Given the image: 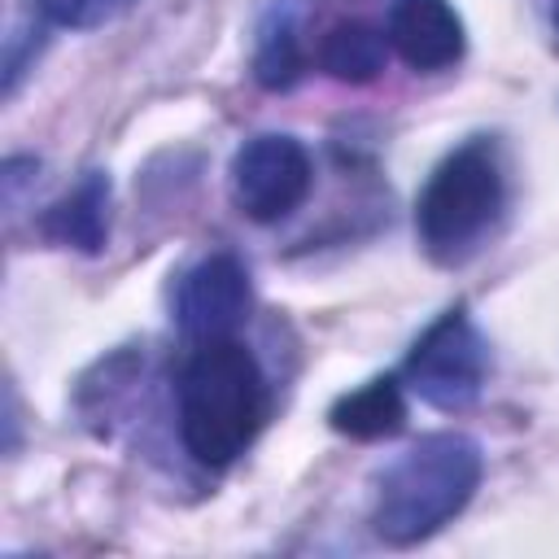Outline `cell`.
Here are the masks:
<instances>
[{
	"label": "cell",
	"mask_w": 559,
	"mask_h": 559,
	"mask_svg": "<svg viewBox=\"0 0 559 559\" xmlns=\"http://www.w3.org/2000/svg\"><path fill=\"white\" fill-rule=\"evenodd\" d=\"M266 419V380L258 358L231 341H201L179 371V437L205 467H227L249 450Z\"/></svg>",
	"instance_id": "1"
},
{
	"label": "cell",
	"mask_w": 559,
	"mask_h": 559,
	"mask_svg": "<svg viewBox=\"0 0 559 559\" xmlns=\"http://www.w3.org/2000/svg\"><path fill=\"white\" fill-rule=\"evenodd\" d=\"M480 485V445L459 432L419 437L380 480L376 533L389 546H415L450 524Z\"/></svg>",
	"instance_id": "2"
},
{
	"label": "cell",
	"mask_w": 559,
	"mask_h": 559,
	"mask_svg": "<svg viewBox=\"0 0 559 559\" xmlns=\"http://www.w3.org/2000/svg\"><path fill=\"white\" fill-rule=\"evenodd\" d=\"M502 210V162L489 140L454 148L419 192L415 227L432 258H463Z\"/></svg>",
	"instance_id": "3"
},
{
	"label": "cell",
	"mask_w": 559,
	"mask_h": 559,
	"mask_svg": "<svg viewBox=\"0 0 559 559\" xmlns=\"http://www.w3.org/2000/svg\"><path fill=\"white\" fill-rule=\"evenodd\" d=\"M489 371V345L467 310H445L411 349L406 380L437 411H463L480 397Z\"/></svg>",
	"instance_id": "4"
},
{
	"label": "cell",
	"mask_w": 559,
	"mask_h": 559,
	"mask_svg": "<svg viewBox=\"0 0 559 559\" xmlns=\"http://www.w3.org/2000/svg\"><path fill=\"white\" fill-rule=\"evenodd\" d=\"M310 192V153L293 135H253L231 157V201L253 223L288 218Z\"/></svg>",
	"instance_id": "5"
},
{
	"label": "cell",
	"mask_w": 559,
	"mask_h": 559,
	"mask_svg": "<svg viewBox=\"0 0 559 559\" xmlns=\"http://www.w3.org/2000/svg\"><path fill=\"white\" fill-rule=\"evenodd\" d=\"M245 310H249V275L231 253H210L179 284L175 319H179V332L192 336L197 345L231 336Z\"/></svg>",
	"instance_id": "6"
},
{
	"label": "cell",
	"mask_w": 559,
	"mask_h": 559,
	"mask_svg": "<svg viewBox=\"0 0 559 559\" xmlns=\"http://www.w3.org/2000/svg\"><path fill=\"white\" fill-rule=\"evenodd\" d=\"M389 44L411 70H445L463 57V22L450 0H393Z\"/></svg>",
	"instance_id": "7"
},
{
	"label": "cell",
	"mask_w": 559,
	"mask_h": 559,
	"mask_svg": "<svg viewBox=\"0 0 559 559\" xmlns=\"http://www.w3.org/2000/svg\"><path fill=\"white\" fill-rule=\"evenodd\" d=\"M44 236L83 253L105 249L109 236V175L87 170L48 214H44Z\"/></svg>",
	"instance_id": "8"
},
{
	"label": "cell",
	"mask_w": 559,
	"mask_h": 559,
	"mask_svg": "<svg viewBox=\"0 0 559 559\" xmlns=\"http://www.w3.org/2000/svg\"><path fill=\"white\" fill-rule=\"evenodd\" d=\"M328 424L354 441H380V437H393L402 424H406V397H402V384L393 376H380V380H367L362 389L345 393L332 402L328 411Z\"/></svg>",
	"instance_id": "9"
},
{
	"label": "cell",
	"mask_w": 559,
	"mask_h": 559,
	"mask_svg": "<svg viewBox=\"0 0 559 559\" xmlns=\"http://www.w3.org/2000/svg\"><path fill=\"white\" fill-rule=\"evenodd\" d=\"M389 61V35L376 31L371 22H336L323 31L319 39V66L323 74L341 79V83H371Z\"/></svg>",
	"instance_id": "10"
},
{
	"label": "cell",
	"mask_w": 559,
	"mask_h": 559,
	"mask_svg": "<svg viewBox=\"0 0 559 559\" xmlns=\"http://www.w3.org/2000/svg\"><path fill=\"white\" fill-rule=\"evenodd\" d=\"M253 74L262 87H293L297 74H301V48H297V35H293V22L280 17L262 31L258 39V57H253Z\"/></svg>",
	"instance_id": "11"
},
{
	"label": "cell",
	"mask_w": 559,
	"mask_h": 559,
	"mask_svg": "<svg viewBox=\"0 0 559 559\" xmlns=\"http://www.w3.org/2000/svg\"><path fill=\"white\" fill-rule=\"evenodd\" d=\"M131 4L140 0H35V9L57 22V26H74V31H92V26H105L114 17H122Z\"/></svg>",
	"instance_id": "12"
},
{
	"label": "cell",
	"mask_w": 559,
	"mask_h": 559,
	"mask_svg": "<svg viewBox=\"0 0 559 559\" xmlns=\"http://www.w3.org/2000/svg\"><path fill=\"white\" fill-rule=\"evenodd\" d=\"M555 31H559V0H555Z\"/></svg>",
	"instance_id": "13"
}]
</instances>
